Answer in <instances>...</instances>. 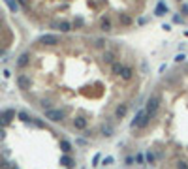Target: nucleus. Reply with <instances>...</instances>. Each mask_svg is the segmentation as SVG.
<instances>
[{"mask_svg":"<svg viewBox=\"0 0 188 169\" xmlns=\"http://www.w3.org/2000/svg\"><path fill=\"white\" fill-rule=\"evenodd\" d=\"M6 11L0 6V56H2L8 49L9 41H12V28H9V23L6 19Z\"/></svg>","mask_w":188,"mask_h":169,"instance_id":"obj_2","label":"nucleus"},{"mask_svg":"<svg viewBox=\"0 0 188 169\" xmlns=\"http://www.w3.org/2000/svg\"><path fill=\"white\" fill-rule=\"evenodd\" d=\"M21 9L38 25L62 34H111L132 28L147 0H17Z\"/></svg>","mask_w":188,"mask_h":169,"instance_id":"obj_1","label":"nucleus"},{"mask_svg":"<svg viewBox=\"0 0 188 169\" xmlns=\"http://www.w3.org/2000/svg\"><path fill=\"white\" fill-rule=\"evenodd\" d=\"M179 2H183V8H181V13L188 15V0H179Z\"/></svg>","mask_w":188,"mask_h":169,"instance_id":"obj_3","label":"nucleus"}]
</instances>
